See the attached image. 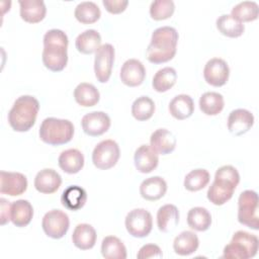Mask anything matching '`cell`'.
Returning <instances> with one entry per match:
<instances>
[{"mask_svg": "<svg viewBox=\"0 0 259 259\" xmlns=\"http://www.w3.org/2000/svg\"><path fill=\"white\" fill-rule=\"evenodd\" d=\"M68 36L61 29L53 28L45 33L41 60L47 69L53 72L65 69L68 63Z\"/></svg>", "mask_w": 259, "mask_h": 259, "instance_id": "6da1fadb", "label": "cell"}, {"mask_svg": "<svg viewBox=\"0 0 259 259\" xmlns=\"http://www.w3.org/2000/svg\"><path fill=\"white\" fill-rule=\"evenodd\" d=\"M178 38V32L172 26L156 28L147 48V60L153 64H162L172 60L176 55Z\"/></svg>", "mask_w": 259, "mask_h": 259, "instance_id": "7a4b0ae2", "label": "cell"}, {"mask_svg": "<svg viewBox=\"0 0 259 259\" xmlns=\"http://www.w3.org/2000/svg\"><path fill=\"white\" fill-rule=\"evenodd\" d=\"M39 110L38 100L31 95L19 96L8 112V123L15 132L29 131L35 123Z\"/></svg>", "mask_w": 259, "mask_h": 259, "instance_id": "3957f363", "label": "cell"}, {"mask_svg": "<svg viewBox=\"0 0 259 259\" xmlns=\"http://www.w3.org/2000/svg\"><path fill=\"white\" fill-rule=\"evenodd\" d=\"M38 135L40 140L48 145H65L73 139L74 125L69 119L47 117L39 126Z\"/></svg>", "mask_w": 259, "mask_h": 259, "instance_id": "277c9868", "label": "cell"}, {"mask_svg": "<svg viewBox=\"0 0 259 259\" xmlns=\"http://www.w3.org/2000/svg\"><path fill=\"white\" fill-rule=\"evenodd\" d=\"M259 241L257 236L246 231H237L223 251V258L227 259H249L254 257L258 251Z\"/></svg>", "mask_w": 259, "mask_h": 259, "instance_id": "5b68a950", "label": "cell"}, {"mask_svg": "<svg viewBox=\"0 0 259 259\" xmlns=\"http://www.w3.org/2000/svg\"><path fill=\"white\" fill-rule=\"evenodd\" d=\"M238 221L240 224L253 229H259L258 194L254 190L241 192L238 198Z\"/></svg>", "mask_w": 259, "mask_h": 259, "instance_id": "8992f818", "label": "cell"}, {"mask_svg": "<svg viewBox=\"0 0 259 259\" xmlns=\"http://www.w3.org/2000/svg\"><path fill=\"white\" fill-rule=\"evenodd\" d=\"M120 157V150L113 140H103L99 142L92 152L93 165L100 170H107L116 165Z\"/></svg>", "mask_w": 259, "mask_h": 259, "instance_id": "52a82bcc", "label": "cell"}, {"mask_svg": "<svg viewBox=\"0 0 259 259\" xmlns=\"http://www.w3.org/2000/svg\"><path fill=\"white\" fill-rule=\"evenodd\" d=\"M124 226L131 236L145 238L151 233L153 228L152 214L145 208H135L126 214Z\"/></svg>", "mask_w": 259, "mask_h": 259, "instance_id": "ba28073f", "label": "cell"}, {"mask_svg": "<svg viewBox=\"0 0 259 259\" xmlns=\"http://www.w3.org/2000/svg\"><path fill=\"white\" fill-rule=\"evenodd\" d=\"M41 227L45 234L52 239L63 238L70 227V220L66 212L60 209H52L45 213Z\"/></svg>", "mask_w": 259, "mask_h": 259, "instance_id": "9c48e42d", "label": "cell"}, {"mask_svg": "<svg viewBox=\"0 0 259 259\" xmlns=\"http://www.w3.org/2000/svg\"><path fill=\"white\" fill-rule=\"evenodd\" d=\"M114 48L110 44L102 45L95 53L94 58V73L97 81L106 83L112 72L114 62Z\"/></svg>", "mask_w": 259, "mask_h": 259, "instance_id": "30bf717a", "label": "cell"}, {"mask_svg": "<svg viewBox=\"0 0 259 259\" xmlns=\"http://www.w3.org/2000/svg\"><path fill=\"white\" fill-rule=\"evenodd\" d=\"M230 76V68L227 62L221 58H212L208 60L203 69V77L207 84L221 87L224 86Z\"/></svg>", "mask_w": 259, "mask_h": 259, "instance_id": "8fae6325", "label": "cell"}, {"mask_svg": "<svg viewBox=\"0 0 259 259\" xmlns=\"http://www.w3.org/2000/svg\"><path fill=\"white\" fill-rule=\"evenodd\" d=\"M110 117L103 111H92L81 119L83 132L90 137H99L110 127Z\"/></svg>", "mask_w": 259, "mask_h": 259, "instance_id": "7c38bea8", "label": "cell"}, {"mask_svg": "<svg viewBox=\"0 0 259 259\" xmlns=\"http://www.w3.org/2000/svg\"><path fill=\"white\" fill-rule=\"evenodd\" d=\"M27 189V179L19 172H0V192L10 196H17Z\"/></svg>", "mask_w": 259, "mask_h": 259, "instance_id": "4fadbf2b", "label": "cell"}, {"mask_svg": "<svg viewBox=\"0 0 259 259\" xmlns=\"http://www.w3.org/2000/svg\"><path fill=\"white\" fill-rule=\"evenodd\" d=\"M119 77L124 85L137 87L144 82L146 69L141 61L137 59H128L122 64Z\"/></svg>", "mask_w": 259, "mask_h": 259, "instance_id": "5bb4252c", "label": "cell"}, {"mask_svg": "<svg viewBox=\"0 0 259 259\" xmlns=\"http://www.w3.org/2000/svg\"><path fill=\"white\" fill-rule=\"evenodd\" d=\"M254 124V115L244 108H237L230 112L228 117V130L236 137L246 134Z\"/></svg>", "mask_w": 259, "mask_h": 259, "instance_id": "9a60e30c", "label": "cell"}, {"mask_svg": "<svg viewBox=\"0 0 259 259\" xmlns=\"http://www.w3.org/2000/svg\"><path fill=\"white\" fill-rule=\"evenodd\" d=\"M236 187L235 184L228 180L214 177L206 192L207 199L214 205H223L232 198Z\"/></svg>", "mask_w": 259, "mask_h": 259, "instance_id": "2e32d148", "label": "cell"}, {"mask_svg": "<svg viewBox=\"0 0 259 259\" xmlns=\"http://www.w3.org/2000/svg\"><path fill=\"white\" fill-rule=\"evenodd\" d=\"M33 183L38 192L52 194L60 188L62 184V177L54 169L45 168L36 173Z\"/></svg>", "mask_w": 259, "mask_h": 259, "instance_id": "e0dca14e", "label": "cell"}, {"mask_svg": "<svg viewBox=\"0 0 259 259\" xmlns=\"http://www.w3.org/2000/svg\"><path fill=\"white\" fill-rule=\"evenodd\" d=\"M134 163L139 172L146 174L157 168L159 157L150 145H141L135 152Z\"/></svg>", "mask_w": 259, "mask_h": 259, "instance_id": "ac0fdd59", "label": "cell"}, {"mask_svg": "<svg viewBox=\"0 0 259 259\" xmlns=\"http://www.w3.org/2000/svg\"><path fill=\"white\" fill-rule=\"evenodd\" d=\"M175 136L167 128H158L150 137L151 148L159 155L172 153L176 147Z\"/></svg>", "mask_w": 259, "mask_h": 259, "instance_id": "d6986e66", "label": "cell"}, {"mask_svg": "<svg viewBox=\"0 0 259 259\" xmlns=\"http://www.w3.org/2000/svg\"><path fill=\"white\" fill-rule=\"evenodd\" d=\"M167 191V183L160 176H153L145 179L140 185L141 196L149 201H156L162 198Z\"/></svg>", "mask_w": 259, "mask_h": 259, "instance_id": "ffe728a7", "label": "cell"}, {"mask_svg": "<svg viewBox=\"0 0 259 259\" xmlns=\"http://www.w3.org/2000/svg\"><path fill=\"white\" fill-rule=\"evenodd\" d=\"M20 17L28 23L40 22L47 13L46 4L41 0H19Z\"/></svg>", "mask_w": 259, "mask_h": 259, "instance_id": "44dd1931", "label": "cell"}, {"mask_svg": "<svg viewBox=\"0 0 259 259\" xmlns=\"http://www.w3.org/2000/svg\"><path fill=\"white\" fill-rule=\"evenodd\" d=\"M96 231L89 224H79L73 231L72 242L80 250H89L95 246Z\"/></svg>", "mask_w": 259, "mask_h": 259, "instance_id": "7402d4cb", "label": "cell"}, {"mask_svg": "<svg viewBox=\"0 0 259 259\" xmlns=\"http://www.w3.org/2000/svg\"><path fill=\"white\" fill-rule=\"evenodd\" d=\"M58 164L65 173L76 174L84 166V156L78 149H68L60 154Z\"/></svg>", "mask_w": 259, "mask_h": 259, "instance_id": "603a6c76", "label": "cell"}, {"mask_svg": "<svg viewBox=\"0 0 259 259\" xmlns=\"http://www.w3.org/2000/svg\"><path fill=\"white\" fill-rule=\"evenodd\" d=\"M179 223V210L174 204L162 205L157 211V227L163 233L172 232Z\"/></svg>", "mask_w": 259, "mask_h": 259, "instance_id": "cb8c5ba5", "label": "cell"}, {"mask_svg": "<svg viewBox=\"0 0 259 259\" xmlns=\"http://www.w3.org/2000/svg\"><path fill=\"white\" fill-rule=\"evenodd\" d=\"M170 114L178 119L183 120L190 117L194 111L193 99L187 94L176 95L169 103Z\"/></svg>", "mask_w": 259, "mask_h": 259, "instance_id": "d4e9b609", "label": "cell"}, {"mask_svg": "<svg viewBox=\"0 0 259 259\" xmlns=\"http://www.w3.org/2000/svg\"><path fill=\"white\" fill-rule=\"evenodd\" d=\"M87 200V193L84 188L78 185H71L67 187L61 196L62 204L69 210L81 209Z\"/></svg>", "mask_w": 259, "mask_h": 259, "instance_id": "484cf974", "label": "cell"}, {"mask_svg": "<svg viewBox=\"0 0 259 259\" xmlns=\"http://www.w3.org/2000/svg\"><path fill=\"white\" fill-rule=\"evenodd\" d=\"M33 217V207L26 199H18L11 203V222L18 228L29 225Z\"/></svg>", "mask_w": 259, "mask_h": 259, "instance_id": "4316f807", "label": "cell"}, {"mask_svg": "<svg viewBox=\"0 0 259 259\" xmlns=\"http://www.w3.org/2000/svg\"><path fill=\"white\" fill-rule=\"evenodd\" d=\"M75 46L81 54L90 55L96 53L101 47V36L95 29H86L76 37Z\"/></svg>", "mask_w": 259, "mask_h": 259, "instance_id": "83f0119b", "label": "cell"}, {"mask_svg": "<svg viewBox=\"0 0 259 259\" xmlns=\"http://www.w3.org/2000/svg\"><path fill=\"white\" fill-rule=\"evenodd\" d=\"M74 98L79 105L83 107H91L98 103L100 93L93 84L82 82L74 89Z\"/></svg>", "mask_w": 259, "mask_h": 259, "instance_id": "f1b7e54d", "label": "cell"}, {"mask_svg": "<svg viewBox=\"0 0 259 259\" xmlns=\"http://www.w3.org/2000/svg\"><path fill=\"white\" fill-rule=\"evenodd\" d=\"M199 246V240L195 233L191 231L181 232L173 242V249L180 256H188L193 254Z\"/></svg>", "mask_w": 259, "mask_h": 259, "instance_id": "f546056e", "label": "cell"}, {"mask_svg": "<svg viewBox=\"0 0 259 259\" xmlns=\"http://www.w3.org/2000/svg\"><path fill=\"white\" fill-rule=\"evenodd\" d=\"M187 224L194 231L204 232L211 225V214L205 207H192L187 213Z\"/></svg>", "mask_w": 259, "mask_h": 259, "instance_id": "4dcf8cb0", "label": "cell"}, {"mask_svg": "<svg viewBox=\"0 0 259 259\" xmlns=\"http://www.w3.org/2000/svg\"><path fill=\"white\" fill-rule=\"evenodd\" d=\"M101 254L105 259H125L126 248L115 236H106L101 243Z\"/></svg>", "mask_w": 259, "mask_h": 259, "instance_id": "1f68e13d", "label": "cell"}, {"mask_svg": "<svg viewBox=\"0 0 259 259\" xmlns=\"http://www.w3.org/2000/svg\"><path fill=\"white\" fill-rule=\"evenodd\" d=\"M215 25L218 30L225 36L228 37H239L244 33L245 26L242 22L236 20L231 14L221 15L217 21Z\"/></svg>", "mask_w": 259, "mask_h": 259, "instance_id": "d6a6232c", "label": "cell"}, {"mask_svg": "<svg viewBox=\"0 0 259 259\" xmlns=\"http://www.w3.org/2000/svg\"><path fill=\"white\" fill-rule=\"evenodd\" d=\"M225 106L224 97L218 92H205L199 98V108L206 115L219 114Z\"/></svg>", "mask_w": 259, "mask_h": 259, "instance_id": "836d02e7", "label": "cell"}, {"mask_svg": "<svg viewBox=\"0 0 259 259\" xmlns=\"http://www.w3.org/2000/svg\"><path fill=\"white\" fill-rule=\"evenodd\" d=\"M177 81L176 70L172 67H165L157 71L152 80V86L157 92H166L171 89Z\"/></svg>", "mask_w": 259, "mask_h": 259, "instance_id": "e575fe53", "label": "cell"}, {"mask_svg": "<svg viewBox=\"0 0 259 259\" xmlns=\"http://www.w3.org/2000/svg\"><path fill=\"white\" fill-rule=\"evenodd\" d=\"M74 15L79 22L83 24H91L100 18L101 11L96 3L92 1H83L76 6Z\"/></svg>", "mask_w": 259, "mask_h": 259, "instance_id": "d590c367", "label": "cell"}, {"mask_svg": "<svg viewBox=\"0 0 259 259\" xmlns=\"http://www.w3.org/2000/svg\"><path fill=\"white\" fill-rule=\"evenodd\" d=\"M259 14V7L255 1H243L232 8L231 15L240 22L256 20Z\"/></svg>", "mask_w": 259, "mask_h": 259, "instance_id": "8d00e7d4", "label": "cell"}, {"mask_svg": "<svg viewBox=\"0 0 259 259\" xmlns=\"http://www.w3.org/2000/svg\"><path fill=\"white\" fill-rule=\"evenodd\" d=\"M210 175L205 169H194L186 174L184 178V187L186 190L194 192L203 189L209 182Z\"/></svg>", "mask_w": 259, "mask_h": 259, "instance_id": "74e56055", "label": "cell"}, {"mask_svg": "<svg viewBox=\"0 0 259 259\" xmlns=\"http://www.w3.org/2000/svg\"><path fill=\"white\" fill-rule=\"evenodd\" d=\"M155 112V103L149 96H140L132 104V114L139 121L150 119Z\"/></svg>", "mask_w": 259, "mask_h": 259, "instance_id": "f35d334b", "label": "cell"}, {"mask_svg": "<svg viewBox=\"0 0 259 259\" xmlns=\"http://www.w3.org/2000/svg\"><path fill=\"white\" fill-rule=\"evenodd\" d=\"M175 4L172 0H155L150 5V15L154 20H164L172 16Z\"/></svg>", "mask_w": 259, "mask_h": 259, "instance_id": "ab89813d", "label": "cell"}, {"mask_svg": "<svg viewBox=\"0 0 259 259\" xmlns=\"http://www.w3.org/2000/svg\"><path fill=\"white\" fill-rule=\"evenodd\" d=\"M163 253L160 247L156 244H146L141 247L137 254L139 259H148V258H162Z\"/></svg>", "mask_w": 259, "mask_h": 259, "instance_id": "60d3db41", "label": "cell"}, {"mask_svg": "<svg viewBox=\"0 0 259 259\" xmlns=\"http://www.w3.org/2000/svg\"><path fill=\"white\" fill-rule=\"evenodd\" d=\"M102 4L109 13L118 14L125 10L128 4V1L127 0H103Z\"/></svg>", "mask_w": 259, "mask_h": 259, "instance_id": "b9f144b4", "label": "cell"}, {"mask_svg": "<svg viewBox=\"0 0 259 259\" xmlns=\"http://www.w3.org/2000/svg\"><path fill=\"white\" fill-rule=\"evenodd\" d=\"M0 221L4 226L11 221V203L5 198H0Z\"/></svg>", "mask_w": 259, "mask_h": 259, "instance_id": "7bdbcfd3", "label": "cell"}]
</instances>
